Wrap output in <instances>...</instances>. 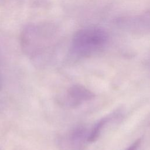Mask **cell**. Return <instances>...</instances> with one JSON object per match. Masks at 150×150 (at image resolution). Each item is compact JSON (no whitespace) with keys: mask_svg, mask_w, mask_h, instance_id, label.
I'll return each instance as SVG.
<instances>
[{"mask_svg":"<svg viewBox=\"0 0 150 150\" xmlns=\"http://www.w3.org/2000/svg\"><path fill=\"white\" fill-rule=\"evenodd\" d=\"M142 139L138 138L137 140H135L132 144H131L125 150H137L141 144Z\"/></svg>","mask_w":150,"mask_h":150,"instance_id":"cell-6","label":"cell"},{"mask_svg":"<svg viewBox=\"0 0 150 150\" xmlns=\"http://www.w3.org/2000/svg\"><path fill=\"white\" fill-rule=\"evenodd\" d=\"M57 28L49 23L30 24L21 34L23 49L29 54H36L52 47L58 40Z\"/></svg>","mask_w":150,"mask_h":150,"instance_id":"cell-1","label":"cell"},{"mask_svg":"<svg viewBox=\"0 0 150 150\" xmlns=\"http://www.w3.org/2000/svg\"><path fill=\"white\" fill-rule=\"evenodd\" d=\"M94 97V94L91 91L80 84L73 85L67 90V101L72 107L77 106Z\"/></svg>","mask_w":150,"mask_h":150,"instance_id":"cell-3","label":"cell"},{"mask_svg":"<svg viewBox=\"0 0 150 150\" xmlns=\"http://www.w3.org/2000/svg\"><path fill=\"white\" fill-rule=\"evenodd\" d=\"M115 115V114H112L105 116L98 121V122L94 125L91 132H90L87 137V141L90 142H93L96 141L101 134L104 127Z\"/></svg>","mask_w":150,"mask_h":150,"instance_id":"cell-4","label":"cell"},{"mask_svg":"<svg viewBox=\"0 0 150 150\" xmlns=\"http://www.w3.org/2000/svg\"><path fill=\"white\" fill-rule=\"evenodd\" d=\"M0 150H1V149H0Z\"/></svg>","mask_w":150,"mask_h":150,"instance_id":"cell-9","label":"cell"},{"mask_svg":"<svg viewBox=\"0 0 150 150\" xmlns=\"http://www.w3.org/2000/svg\"><path fill=\"white\" fill-rule=\"evenodd\" d=\"M86 133L85 129L82 127H78L73 129L70 134L71 141L79 142L84 137Z\"/></svg>","mask_w":150,"mask_h":150,"instance_id":"cell-5","label":"cell"},{"mask_svg":"<svg viewBox=\"0 0 150 150\" xmlns=\"http://www.w3.org/2000/svg\"><path fill=\"white\" fill-rule=\"evenodd\" d=\"M2 88V78H1V75L0 73V90H1Z\"/></svg>","mask_w":150,"mask_h":150,"instance_id":"cell-7","label":"cell"},{"mask_svg":"<svg viewBox=\"0 0 150 150\" xmlns=\"http://www.w3.org/2000/svg\"><path fill=\"white\" fill-rule=\"evenodd\" d=\"M148 66H149V67H150V58L149 59V60H148Z\"/></svg>","mask_w":150,"mask_h":150,"instance_id":"cell-8","label":"cell"},{"mask_svg":"<svg viewBox=\"0 0 150 150\" xmlns=\"http://www.w3.org/2000/svg\"><path fill=\"white\" fill-rule=\"evenodd\" d=\"M108 41L107 32L97 26H88L78 30L73 35L71 52L76 56L91 55L101 49Z\"/></svg>","mask_w":150,"mask_h":150,"instance_id":"cell-2","label":"cell"}]
</instances>
